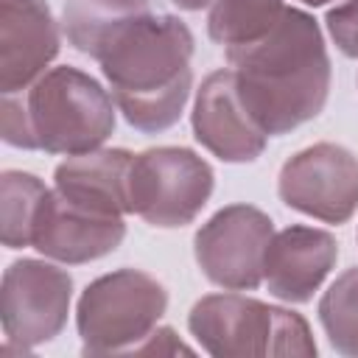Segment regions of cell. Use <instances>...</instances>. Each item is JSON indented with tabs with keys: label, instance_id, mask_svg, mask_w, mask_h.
<instances>
[{
	"label": "cell",
	"instance_id": "2e32d148",
	"mask_svg": "<svg viewBox=\"0 0 358 358\" xmlns=\"http://www.w3.org/2000/svg\"><path fill=\"white\" fill-rule=\"evenodd\" d=\"M282 0H213L207 34L215 45L238 48L266 36L282 17Z\"/></svg>",
	"mask_w": 358,
	"mask_h": 358
},
{
	"label": "cell",
	"instance_id": "5bb4252c",
	"mask_svg": "<svg viewBox=\"0 0 358 358\" xmlns=\"http://www.w3.org/2000/svg\"><path fill=\"white\" fill-rule=\"evenodd\" d=\"M134 154L126 148H95L67 157L53 171V187L84 207L126 215L129 204V168Z\"/></svg>",
	"mask_w": 358,
	"mask_h": 358
},
{
	"label": "cell",
	"instance_id": "8992f818",
	"mask_svg": "<svg viewBox=\"0 0 358 358\" xmlns=\"http://www.w3.org/2000/svg\"><path fill=\"white\" fill-rule=\"evenodd\" d=\"M215 187L207 159L182 145H159L137 154L129 168V204L151 227L190 224Z\"/></svg>",
	"mask_w": 358,
	"mask_h": 358
},
{
	"label": "cell",
	"instance_id": "ffe728a7",
	"mask_svg": "<svg viewBox=\"0 0 358 358\" xmlns=\"http://www.w3.org/2000/svg\"><path fill=\"white\" fill-rule=\"evenodd\" d=\"M134 352H185V355H190L193 350L187 344H182L171 327H154V333Z\"/></svg>",
	"mask_w": 358,
	"mask_h": 358
},
{
	"label": "cell",
	"instance_id": "277c9868",
	"mask_svg": "<svg viewBox=\"0 0 358 358\" xmlns=\"http://www.w3.org/2000/svg\"><path fill=\"white\" fill-rule=\"evenodd\" d=\"M187 327L201 350L218 358L316 355V341L299 313L243 294L201 296L190 308Z\"/></svg>",
	"mask_w": 358,
	"mask_h": 358
},
{
	"label": "cell",
	"instance_id": "7c38bea8",
	"mask_svg": "<svg viewBox=\"0 0 358 358\" xmlns=\"http://www.w3.org/2000/svg\"><path fill=\"white\" fill-rule=\"evenodd\" d=\"M59 25L45 0H0V92L34 84L59 56Z\"/></svg>",
	"mask_w": 358,
	"mask_h": 358
},
{
	"label": "cell",
	"instance_id": "30bf717a",
	"mask_svg": "<svg viewBox=\"0 0 358 358\" xmlns=\"http://www.w3.org/2000/svg\"><path fill=\"white\" fill-rule=\"evenodd\" d=\"M126 238L123 215L101 213L70 201L56 187L42 199L39 215L34 221L31 246L59 263L81 266L115 252Z\"/></svg>",
	"mask_w": 358,
	"mask_h": 358
},
{
	"label": "cell",
	"instance_id": "4fadbf2b",
	"mask_svg": "<svg viewBox=\"0 0 358 358\" xmlns=\"http://www.w3.org/2000/svg\"><path fill=\"white\" fill-rule=\"evenodd\" d=\"M336 257L338 243L324 229L294 224L282 232H274L263 263L268 294L294 305L308 302L336 266Z\"/></svg>",
	"mask_w": 358,
	"mask_h": 358
},
{
	"label": "cell",
	"instance_id": "d6986e66",
	"mask_svg": "<svg viewBox=\"0 0 358 358\" xmlns=\"http://www.w3.org/2000/svg\"><path fill=\"white\" fill-rule=\"evenodd\" d=\"M324 25L336 48L344 56L358 59V0H344L341 6L330 8L324 17Z\"/></svg>",
	"mask_w": 358,
	"mask_h": 358
},
{
	"label": "cell",
	"instance_id": "52a82bcc",
	"mask_svg": "<svg viewBox=\"0 0 358 358\" xmlns=\"http://www.w3.org/2000/svg\"><path fill=\"white\" fill-rule=\"evenodd\" d=\"M274 221L252 204L221 207L193 238V255L204 277L227 291H255L263 282L266 249Z\"/></svg>",
	"mask_w": 358,
	"mask_h": 358
},
{
	"label": "cell",
	"instance_id": "8fae6325",
	"mask_svg": "<svg viewBox=\"0 0 358 358\" xmlns=\"http://www.w3.org/2000/svg\"><path fill=\"white\" fill-rule=\"evenodd\" d=\"M193 137L224 162H252L266 151L268 134L243 109L235 87V73L215 70L196 90Z\"/></svg>",
	"mask_w": 358,
	"mask_h": 358
},
{
	"label": "cell",
	"instance_id": "9a60e30c",
	"mask_svg": "<svg viewBox=\"0 0 358 358\" xmlns=\"http://www.w3.org/2000/svg\"><path fill=\"white\" fill-rule=\"evenodd\" d=\"M148 14L151 0H64L62 28L78 53L98 62L131 22Z\"/></svg>",
	"mask_w": 358,
	"mask_h": 358
},
{
	"label": "cell",
	"instance_id": "ba28073f",
	"mask_svg": "<svg viewBox=\"0 0 358 358\" xmlns=\"http://www.w3.org/2000/svg\"><path fill=\"white\" fill-rule=\"evenodd\" d=\"M70 299L73 277L64 268L34 257L14 260L6 268L0 288L6 338L25 350L53 341L67 324Z\"/></svg>",
	"mask_w": 358,
	"mask_h": 358
},
{
	"label": "cell",
	"instance_id": "44dd1931",
	"mask_svg": "<svg viewBox=\"0 0 358 358\" xmlns=\"http://www.w3.org/2000/svg\"><path fill=\"white\" fill-rule=\"evenodd\" d=\"M182 11H201L204 6H213V0H171Z\"/></svg>",
	"mask_w": 358,
	"mask_h": 358
},
{
	"label": "cell",
	"instance_id": "e0dca14e",
	"mask_svg": "<svg viewBox=\"0 0 358 358\" xmlns=\"http://www.w3.org/2000/svg\"><path fill=\"white\" fill-rule=\"evenodd\" d=\"M48 187L42 179L25 171H3L0 176V235L6 249H25L31 246L34 221L39 215L42 199Z\"/></svg>",
	"mask_w": 358,
	"mask_h": 358
},
{
	"label": "cell",
	"instance_id": "7402d4cb",
	"mask_svg": "<svg viewBox=\"0 0 358 358\" xmlns=\"http://www.w3.org/2000/svg\"><path fill=\"white\" fill-rule=\"evenodd\" d=\"M299 3H305V6H324V3H330V0H299Z\"/></svg>",
	"mask_w": 358,
	"mask_h": 358
},
{
	"label": "cell",
	"instance_id": "5b68a950",
	"mask_svg": "<svg viewBox=\"0 0 358 358\" xmlns=\"http://www.w3.org/2000/svg\"><path fill=\"white\" fill-rule=\"evenodd\" d=\"M165 310V285L140 268H117L92 280L76 308V327L84 352H134L154 333Z\"/></svg>",
	"mask_w": 358,
	"mask_h": 358
},
{
	"label": "cell",
	"instance_id": "3957f363",
	"mask_svg": "<svg viewBox=\"0 0 358 358\" xmlns=\"http://www.w3.org/2000/svg\"><path fill=\"white\" fill-rule=\"evenodd\" d=\"M3 140L45 154H87L115 131L112 95L78 67H50L20 92H6Z\"/></svg>",
	"mask_w": 358,
	"mask_h": 358
},
{
	"label": "cell",
	"instance_id": "6da1fadb",
	"mask_svg": "<svg viewBox=\"0 0 358 358\" xmlns=\"http://www.w3.org/2000/svg\"><path fill=\"white\" fill-rule=\"evenodd\" d=\"M243 109L268 134H288L313 120L330 95V56L319 22L285 8L277 25L238 48H227Z\"/></svg>",
	"mask_w": 358,
	"mask_h": 358
},
{
	"label": "cell",
	"instance_id": "ac0fdd59",
	"mask_svg": "<svg viewBox=\"0 0 358 358\" xmlns=\"http://www.w3.org/2000/svg\"><path fill=\"white\" fill-rule=\"evenodd\" d=\"M319 322L341 355H358V266L336 277L319 299Z\"/></svg>",
	"mask_w": 358,
	"mask_h": 358
},
{
	"label": "cell",
	"instance_id": "7a4b0ae2",
	"mask_svg": "<svg viewBox=\"0 0 358 358\" xmlns=\"http://www.w3.org/2000/svg\"><path fill=\"white\" fill-rule=\"evenodd\" d=\"M193 34L171 14L131 22L98 59L126 123L159 134L179 123L193 90Z\"/></svg>",
	"mask_w": 358,
	"mask_h": 358
},
{
	"label": "cell",
	"instance_id": "9c48e42d",
	"mask_svg": "<svg viewBox=\"0 0 358 358\" xmlns=\"http://www.w3.org/2000/svg\"><path fill=\"white\" fill-rule=\"evenodd\" d=\"M277 193L302 215L344 224L358 210V157L336 143L308 145L280 168Z\"/></svg>",
	"mask_w": 358,
	"mask_h": 358
}]
</instances>
